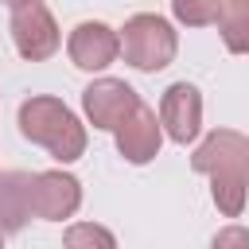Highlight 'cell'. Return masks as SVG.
<instances>
[{
  "instance_id": "cell-1",
  "label": "cell",
  "mask_w": 249,
  "mask_h": 249,
  "mask_svg": "<svg viewBox=\"0 0 249 249\" xmlns=\"http://www.w3.org/2000/svg\"><path fill=\"white\" fill-rule=\"evenodd\" d=\"M191 167L198 175H210L214 206L226 218H237L245 210V191H249V136H241L233 128L210 132L195 148Z\"/></svg>"
},
{
  "instance_id": "cell-2",
  "label": "cell",
  "mask_w": 249,
  "mask_h": 249,
  "mask_svg": "<svg viewBox=\"0 0 249 249\" xmlns=\"http://www.w3.org/2000/svg\"><path fill=\"white\" fill-rule=\"evenodd\" d=\"M19 132L47 148L58 163H70L86 152V124L58 97H27L19 105Z\"/></svg>"
},
{
  "instance_id": "cell-3",
  "label": "cell",
  "mask_w": 249,
  "mask_h": 249,
  "mask_svg": "<svg viewBox=\"0 0 249 249\" xmlns=\"http://www.w3.org/2000/svg\"><path fill=\"white\" fill-rule=\"evenodd\" d=\"M117 39H121L124 62L136 66V70H163L179 51V39H175L171 23L163 16H152V12H140V16L124 19Z\"/></svg>"
},
{
  "instance_id": "cell-4",
  "label": "cell",
  "mask_w": 249,
  "mask_h": 249,
  "mask_svg": "<svg viewBox=\"0 0 249 249\" xmlns=\"http://www.w3.org/2000/svg\"><path fill=\"white\" fill-rule=\"evenodd\" d=\"M12 43L27 62H43L58 51L62 35H58V23L43 0H31L12 12Z\"/></svg>"
},
{
  "instance_id": "cell-5",
  "label": "cell",
  "mask_w": 249,
  "mask_h": 249,
  "mask_svg": "<svg viewBox=\"0 0 249 249\" xmlns=\"http://www.w3.org/2000/svg\"><path fill=\"white\" fill-rule=\"evenodd\" d=\"M136 105H140L136 89L121 78H97L82 89V109L93 128H117L124 117L136 113Z\"/></svg>"
},
{
  "instance_id": "cell-6",
  "label": "cell",
  "mask_w": 249,
  "mask_h": 249,
  "mask_svg": "<svg viewBox=\"0 0 249 249\" xmlns=\"http://www.w3.org/2000/svg\"><path fill=\"white\" fill-rule=\"evenodd\" d=\"M82 206V183L66 171H39L31 175V214L43 222H62L74 218Z\"/></svg>"
},
{
  "instance_id": "cell-7",
  "label": "cell",
  "mask_w": 249,
  "mask_h": 249,
  "mask_svg": "<svg viewBox=\"0 0 249 249\" xmlns=\"http://www.w3.org/2000/svg\"><path fill=\"white\" fill-rule=\"evenodd\" d=\"M160 128L175 144H191L202 128V93L191 82H175L160 97Z\"/></svg>"
},
{
  "instance_id": "cell-8",
  "label": "cell",
  "mask_w": 249,
  "mask_h": 249,
  "mask_svg": "<svg viewBox=\"0 0 249 249\" xmlns=\"http://www.w3.org/2000/svg\"><path fill=\"white\" fill-rule=\"evenodd\" d=\"M66 51H70V62L78 70H105L117 54H121V39L109 23L101 19H82L70 39H66Z\"/></svg>"
},
{
  "instance_id": "cell-9",
  "label": "cell",
  "mask_w": 249,
  "mask_h": 249,
  "mask_svg": "<svg viewBox=\"0 0 249 249\" xmlns=\"http://www.w3.org/2000/svg\"><path fill=\"white\" fill-rule=\"evenodd\" d=\"M113 132H117V152H121L128 163H148V160H156V152H160V144H163L160 117H156L144 101H140L136 113L124 117Z\"/></svg>"
},
{
  "instance_id": "cell-10",
  "label": "cell",
  "mask_w": 249,
  "mask_h": 249,
  "mask_svg": "<svg viewBox=\"0 0 249 249\" xmlns=\"http://www.w3.org/2000/svg\"><path fill=\"white\" fill-rule=\"evenodd\" d=\"M31 218V175L0 171V233L23 230Z\"/></svg>"
},
{
  "instance_id": "cell-11",
  "label": "cell",
  "mask_w": 249,
  "mask_h": 249,
  "mask_svg": "<svg viewBox=\"0 0 249 249\" xmlns=\"http://www.w3.org/2000/svg\"><path fill=\"white\" fill-rule=\"evenodd\" d=\"M214 23L222 31L226 51L249 54V0H222V12H218Z\"/></svg>"
},
{
  "instance_id": "cell-12",
  "label": "cell",
  "mask_w": 249,
  "mask_h": 249,
  "mask_svg": "<svg viewBox=\"0 0 249 249\" xmlns=\"http://www.w3.org/2000/svg\"><path fill=\"white\" fill-rule=\"evenodd\" d=\"M62 245L66 249H117V237L97 222H74L62 233Z\"/></svg>"
},
{
  "instance_id": "cell-13",
  "label": "cell",
  "mask_w": 249,
  "mask_h": 249,
  "mask_svg": "<svg viewBox=\"0 0 249 249\" xmlns=\"http://www.w3.org/2000/svg\"><path fill=\"white\" fill-rule=\"evenodd\" d=\"M171 12H175V19L187 23V27H206V23L218 19L222 0H171Z\"/></svg>"
},
{
  "instance_id": "cell-14",
  "label": "cell",
  "mask_w": 249,
  "mask_h": 249,
  "mask_svg": "<svg viewBox=\"0 0 249 249\" xmlns=\"http://www.w3.org/2000/svg\"><path fill=\"white\" fill-rule=\"evenodd\" d=\"M210 249H249V230L245 226H226V230L214 233Z\"/></svg>"
},
{
  "instance_id": "cell-15",
  "label": "cell",
  "mask_w": 249,
  "mask_h": 249,
  "mask_svg": "<svg viewBox=\"0 0 249 249\" xmlns=\"http://www.w3.org/2000/svg\"><path fill=\"white\" fill-rule=\"evenodd\" d=\"M4 4H8L12 12H16V8H23V4H31V0H4Z\"/></svg>"
},
{
  "instance_id": "cell-16",
  "label": "cell",
  "mask_w": 249,
  "mask_h": 249,
  "mask_svg": "<svg viewBox=\"0 0 249 249\" xmlns=\"http://www.w3.org/2000/svg\"><path fill=\"white\" fill-rule=\"evenodd\" d=\"M0 249H4V233H0Z\"/></svg>"
}]
</instances>
